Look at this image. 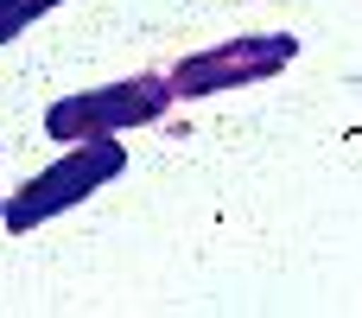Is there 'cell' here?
<instances>
[{"label":"cell","mask_w":362,"mask_h":318,"mask_svg":"<svg viewBox=\"0 0 362 318\" xmlns=\"http://www.w3.org/2000/svg\"><path fill=\"white\" fill-rule=\"evenodd\" d=\"M121 172H127V147H115V134H102V140H64V159H51L38 178H25V185L0 204V223H6L13 236H25V229L51 223L57 210L83 204L89 191H102V185L121 178Z\"/></svg>","instance_id":"6da1fadb"},{"label":"cell","mask_w":362,"mask_h":318,"mask_svg":"<svg viewBox=\"0 0 362 318\" xmlns=\"http://www.w3.org/2000/svg\"><path fill=\"white\" fill-rule=\"evenodd\" d=\"M293 57H299V38H293V32H248V38L191 51L165 83H172V102H204V96H229V89L267 83V76H280Z\"/></svg>","instance_id":"7a4b0ae2"},{"label":"cell","mask_w":362,"mask_h":318,"mask_svg":"<svg viewBox=\"0 0 362 318\" xmlns=\"http://www.w3.org/2000/svg\"><path fill=\"white\" fill-rule=\"evenodd\" d=\"M172 108V83L165 76H121L108 89H83V96H64L45 108V134L51 140H102V134H127V127H146Z\"/></svg>","instance_id":"3957f363"},{"label":"cell","mask_w":362,"mask_h":318,"mask_svg":"<svg viewBox=\"0 0 362 318\" xmlns=\"http://www.w3.org/2000/svg\"><path fill=\"white\" fill-rule=\"evenodd\" d=\"M51 6H64V0H0V45H13L38 13H51Z\"/></svg>","instance_id":"277c9868"}]
</instances>
